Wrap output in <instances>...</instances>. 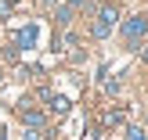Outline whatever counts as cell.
<instances>
[{
  "mask_svg": "<svg viewBox=\"0 0 148 140\" xmlns=\"http://www.w3.org/2000/svg\"><path fill=\"white\" fill-rule=\"evenodd\" d=\"M116 7H101V14H98V22H94V36H108L112 32V25H116Z\"/></svg>",
  "mask_w": 148,
  "mask_h": 140,
  "instance_id": "6da1fadb",
  "label": "cell"
},
{
  "mask_svg": "<svg viewBox=\"0 0 148 140\" xmlns=\"http://www.w3.org/2000/svg\"><path fill=\"white\" fill-rule=\"evenodd\" d=\"M145 29H148V22L141 18V14L123 22V36H127V40H137V36H145Z\"/></svg>",
  "mask_w": 148,
  "mask_h": 140,
  "instance_id": "7a4b0ae2",
  "label": "cell"
},
{
  "mask_svg": "<svg viewBox=\"0 0 148 140\" xmlns=\"http://www.w3.org/2000/svg\"><path fill=\"white\" fill-rule=\"evenodd\" d=\"M33 40H36V29H33V25L22 29V32L14 36V43H18V47H33Z\"/></svg>",
  "mask_w": 148,
  "mask_h": 140,
  "instance_id": "3957f363",
  "label": "cell"
},
{
  "mask_svg": "<svg viewBox=\"0 0 148 140\" xmlns=\"http://www.w3.org/2000/svg\"><path fill=\"white\" fill-rule=\"evenodd\" d=\"M51 112H54V115H65V112H69V101H65V97H51Z\"/></svg>",
  "mask_w": 148,
  "mask_h": 140,
  "instance_id": "277c9868",
  "label": "cell"
},
{
  "mask_svg": "<svg viewBox=\"0 0 148 140\" xmlns=\"http://www.w3.org/2000/svg\"><path fill=\"white\" fill-rule=\"evenodd\" d=\"M127 140H148V137H145L141 126H130V129H127Z\"/></svg>",
  "mask_w": 148,
  "mask_h": 140,
  "instance_id": "5b68a950",
  "label": "cell"
},
{
  "mask_svg": "<svg viewBox=\"0 0 148 140\" xmlns=\"http://www.w3.org/2000/svg\"><path fill=\"white\" fill-rule=\"evenodd\" d=\"M11 14V0H0V18H7Z\"/></svg>",
  "mask_w": 148,
  "mask_h": 140,
  "instance_id": "8992f818",
  "label": "cell"
}]
</instances>
